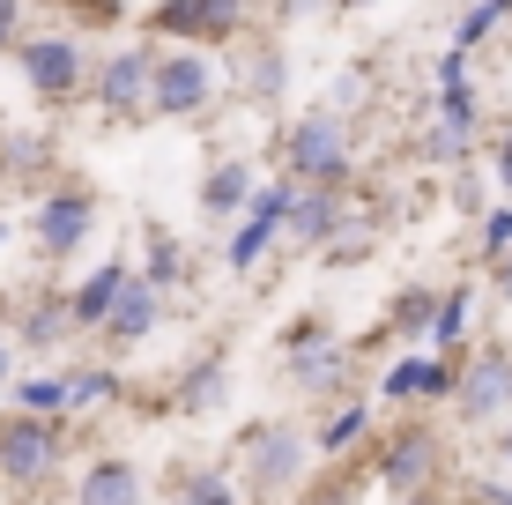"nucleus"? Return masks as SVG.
Here are the masks:
<instances>
[{
  "label": "nucleus",
  "instance_id": "423d86ee",
  "mask_svg": "<svg viewBox=\"0 0 512 505\" xmlns=\"http://www.w3.org/2000/svg\"><path fill=\"white\" fill-rule=\"evenodd\" d=\"M97 231V194L90 186H45L38 208H30V238H38V260H75Z\"/></svg>",
  "mask_w": 512,
  "mask_h": 505
},
{
  "label": "nucleus",
  "instance_id": "b1692460",
  "mask_svg": "<svg viewBox=\"0 0 512 505\" xmlns=\"http://www.w3.org/2000/svg\"><path fill=\"white\" fill-rule=\"evenodd\" d=\"M119 394V379L104 372V364H75V372H67V416L75 409H97V402H112Z\"/></svg>",
  "mask_w": 512,
  "mask_h": 505
},
{
  "label": "nucleus",
  "instance_id": "f257e3e1",
  "mask_svg": "<svg viewBox=\"0 0 512 505\" xmlns=\"http://www.w3.org/2000/svg\"><path fill=\"white\" fill-rule=\"evenodd\" d=\"M275 149H282V171H290L297 186H349V171H357L349 119H334V112L290 119V127L275 134Z\"/></svg>",
  "mask_w": 512,
  "mask_h": 505
},
{
  "label": "nucleus",
  "instance_id": "412c9836",
  "mask_svg": "<svg viewBox=\"0 0 512 505\" xmlns=\"http://www.w3.org/2000/svg\"><path fill=\"white\" fill-rule=\"evenodd\" d=\"M505 23H512V0H468V8H461V23H453V52L490 45Z\"/></svg>",
  "mask_w": 512,
  "mask_h": 505
},
{
  "label": "nucleus",
  "instance_id": "a878e982",
  "mask_svg": "<svg viewBox=\"0 0 512 505\" xmlns=\"http://www.w3.org/2000/svg\"><path fill=\"white\" fill-rule=\"evenodd\" d=\"M431 312H438V290L431 283H409L394 298V327H401V335H431Z\"/></svg>",
  "mask_w": 512,
  "mask_h": 505
},
{
  "label": "nucleus",
  "instance_id": "72a5a7b5",
  "mask_svg": "<svg viewBox=\"0 0 512 505\" xmlns=\"http://www.w3.org/2000/svg\"><path fill=\"white\" fill-rule=\"evenodd\" d=\"M8 379H15V335L0 327V387H8Z\"/></svg>",
  "mask_w": 512,
  "mask_h": 505
},
{
  "label": "nucleus",
  "instance_id": "4c0bfd02",
  "mask_svg": "<svg viewBox=\"0 0 512 505\" xmlns=\"http://www.w3.org/2000/svg\"><path fill=\"white\" fill-rule=\"evenodd\" d=\"M401 505H438V498H431V491H409V498H401Z\"/></svg>",
  "mask_w": 512,
  "mask_h": 505
},
{
  "label": "nucleus",
  "instance_id": "9b49d317",
  "mask_svg": "<svg viewBox=\"0 0 512 505\" xmlns=\"http://www.w3.org/2000/svg\"><path fill=\"white\" fill-rule=\"evenodd\" d=\"M156 327H164V290H156V283H141V275H127V290H119V305L104 312V327H97V335L112 342V350H134V342H149Z\"/></svg>",
  "mask_w": 512,
  "mask_h": 505
},
{
  "label": "nucleus",
  "instance_id": "e433bc0d",
  "mask_svg": "<svg viewBox=\"0 0 512 505\" xmlns=\"http://www.w3.org/2000/svg\"><path fill=\"white\" fill-rule=\"evenodd\" d=\"M498 454H505V461H512V424H505V431H498Z\"/></svg>",
  "mask_w": 512,
  "mask_h": 505
},
{
  "label": "nucleus",
  "instance_id": "f704fd0d",
  "mask_svg": "<svg viewBox=\"0 0 512 505\" xmlns=\"http://www.w3.org/2000/svg\"><path fill=\"white\" fill-rule=\"evenodd\" d=\"M327 0H282V15H320Z\"/></svg>",
  "mask_w": 512,
  "mask_h": 505
},
{
  "label": "nucleus",
  "instance_id": "c756f323",
  "mask_svg": "<svg viewBox=\"0 0 512 505\" xmlns=\"http://www.w3.org/2000/svg\"><path fill=\"white\" fill-rule=\"evenodd\" d=\"M0 164H8V171H30V164H45V142H38V134H23V142H0Z\"/></svg>",
  "mask_w": 512,
  "mask_h": 505
},
{
  "label": "nucleus",
  "instance_id": "1a4fd4ad",
  "mask_svg": "<svg viewBox=\"0 0 512 505\" xmlns=\"http://www.w3.org/2000/svg\"><path fill=\"white\" fill-rule=\"evenodd\" d=\"M453 409H461V424H498V416H512V357L490 350L453 372Z\"/></svg>",
  "mask_w": 512,
  "mask_h": 505
},
{
  "label": "nucleus",
  "instance_id": "c85d7f7f",
  "mask_svg": "<svg viewBox=\"0 0 512 505\" xmlns=\"http://www.w3.org/2000/svg\"><path fill=\"white\" fill-rule=\"evenodd\" d=\"M30 15H38V0H0V52H15L30 38Z\"/></svg>",
  "mask_w": 512,
  "mask_h": 505
},
{
  "label": "nucleus",
  "instance_id": "4468645a",
  "mask_svg": "<svg viewBox=\"0 0 512 505\" xmlns=\"http://www.w3.org/2000/svg\"><path fill=\"white\" fill-rule=\"evenodd\" d=\"M75 505H149V483H141V468H134V461L104 454V461H90V468H82Z\"/></svg>",
  "mask_w": 512,
  "mask_h": 505
},
{
  "label": "nucleus",
  "instance_id": "f3484780",
  "mask_svg": "<svg viewBox=\"0 0 512 505\" xmlns=\"http://www.w3.org/2000/svg\"><path fill=\"white\" fill-rule=\"evenodd\" d=\"M75 335V312H67V298H38L15 320V350H60V342Z\"/></svg>",
  "mask_w": 512,
  "mask_h": 505
},
{
  "label": "nucleus",
  "instance_id": "6ab92c4d",
  "mask_svg": "<svg viewBox=\"0 0 512 505\" xmlns=\"http://www.w3.org/2000/svg\"><path fill=\"white\" fill-rule=\"evenodd\" d=\"M468 327H475V290H438V312H431V342L438 350H461L468 342Z\"/></svg>",
  "mask_w": 512,
  "mask_h": 505
},
{
  "label": "nucleus",
  "instance_id": "aec40b11",
  "mask_svg": "<svg viewBox=\"0 0 512 505\" xmlns=\"http://www.w3.org/2000/svg\"><path fill=\"white\" fill-rule=\"evenodd\" d=\"M223 394H231V364H223V357H201V364L186 372V387H179V409H186V416H208Z\"/></svg>",
  "mask_w": 512,
  "mask_h": 505
},
{
  "label": "nucleus",
  "instance_id": "4be33fe9",
  "mask_svg": "<svg viewBox=\"0 0 512 505\" xmlns=\"http://www.w3.org/2000/svg\"><path fill=\"white\" fill-rule=\"evenodd\" d=\"M15 409L23 416H60L67 424V372H23L15 379Z\"/></svg>",
  "mask_w": 512,
  "mask_h": 505
},
{
  "label": "nucleus",
  "instance_id": "58836bf2",
  "mask_svg": "<svg viewBox=\"0 0 512 505\" xmlns=\"http://www.w3.org/2000/svg\"><path fill=\"white\" fill-rule=\"evenodd\" d=\"M483 498H490V505H512V491H483Z\"/></svg>",
  "mask_w": 512,
  "mask_h": 505
},
{
  "label": "nucleus",
  "instance_id": "ddd939ff",
  "mask_svg": "<svg viewBox=\"0 0 512 505\" xmlns=\"http://www.w3.org/2000/svg\"><path fill=\"white\" fill-rule=\"evenodd\" d=\"M127 275H134L127 260H97V268L82 275L75 290H67V312H75V335H97V327H104V312L119 305V290H127Z\"/></svg>",
  "mask_w": 512,
  "mask_h": 505
},
{
  "label": "nucleus",
  "instance_id": "7ed1b4c3",
  "mask_svg": "<svg viewBox=\"0 0 512 505\" xmlns=\"http://www.w3.org/2000/svg\"><path fill=\"white\" fill-rule=\"evenodd\" d=\"M216 104V60L201 45H156L149 67V119H201Z\"/></svg>",
  "mask_w": 512,
  "mask_h": 505
},
{
  "label": "nucleus",
  "instance_id": "2eb2a0df",
  "mask_svg": "<svg viewBox=\"0 0 512 505\" xmlns=\"http://www.w3.org/2000/svg\"><path fill=\"white\" fill-rule=\"evenodd\" d=\"M253 164H245V156H223V164H208V179H201V216H245V208H253Z\"/></svg>",
  "mask_w": 512,
  "mask_h": 505
},
{
  "label": "nucleus",
  "instance_id": "c9c22d12",
  "mask_svg": "<svg viewBox=\"0 0 512 505\" xmlns=\"http://www.w3.org/2000/svg\"><path fill=\"white\" fill-rule=\"evenodd\" d=\"M334 15H364V8H379V0H327Z\"/></svg>",
  "mask_w": 512,
  "mask_h": 505
},
{
  "label": "nucleus",
  "instance_id": "0eeeda50",
  "mask_svg": "<svg viewBox=\"0 0 512 505\" xmlns=\"http://www.w3.org/2000/svg\"><path fill=\"white\" fill-rule=\"evenodd\" d=\"M52 468H60V416L8 409L0 416V476H8L15 491H38Z\"/></svg>",
  "mask_w": 512,
  "mask_h": 505
},
{
  "label": "nucleus",
  "instance_id": "dca6fc26",
  "mask_svg": "<svg viewBox=\"0 0 512 505\" xmlns=\"http://www.w3.org/2000/svg\"><path fill=\"white\" fill-rule=\"evenodd\" d=\"M342 372H349V357L334 350V342H320L312 327H297V335H290V379H297L305 394H327Z\"/></svg>",
  "mask_w": 512,
  "mask_h": 505
},
{
  "label": "nucleus",
  "instance_id": "ea45409f",
  "mask_svg": "<svg viewBox=\"0 0 512 505\" xmlns=\"http://www.w3.org/2000/svg\"><path fill=\"white\" fill-rule=\"evenodd\" d=\"M0 246H8V216H0Z\"/></svg>",
  "mask_w": 512,
  "mask_h": 505
},
{
  "label": "nucleus",
  "instance_id": "7c9ffc66",
  "mask_svg": "<svg viewBox=\"0 0 512 505\" xmlns=\"http://www.w3.org/2000/svg\"><path fill=\"white\" fill-rule=\"evenodd\" d=\"M505 246H512V208H490V216H483V253L498 260Z\"/></svg>",
  "mask_w": 512,
  "mask_h": 505
},
{
  "label": "nucleus",
  "instance_id": "5701e85b",
  "mask_svg": "<svg viewBox=\"0 0 512 505\" xmlns=\"http://www.w3.org/2000/svg\"><path fill=\"white\" fill-rule=\"evenodd\" d=\"M364 431H372V409H364V402H342V409H327V424L312 431V446H320V454H342V446H357Z\"/></svg>",
  "mask_w": 512,
  "mask_h": 505
},
{
  "label": "nucleus",
  "instance_id": "6e6552de",
  "mask_svg": "<svg viewBox=\"0 0 512 505\" xmlns=\"http://www.w3.org/2000/svg\"><path fill=\"white\" fill-rule=\"evenodd\" d=\"M305 454H312V439L297 424H253L245 431V483H260V491H297Z\"/></svg>",
  "mask_w": 512,
  "mask_h": 505
},
{
  "label": "nucleus",
  "instance_id": "bb28decb",
  "mask_svg": "<svg viewBox=\"0 0 512 505\" xmlns=\"http://www.w3.org/2000/svg\"><path fill=\"white\" fill-rule=\"evenodd\" d=\"M245 90H253L260 104H268L275 90H290V52H275V45H260V52H253V75H245Z\"/></svg>",
  "mask_w": 512,
  "mask_h": 505
},
{
  "label": "nucleus",
  "instance_id": "2f4dec72",
  "mask_svg": "<svg viewBox=\"0 0 512 505\" xmlns=\"http://www.w3.org/2000/svg\"><path fill=\"white\" fill-rule=\"evenodd\" d=\"M490 171H498V186L512 194V119H505V134H498V149H490Z\"/></svg>",
  "mask_w": 512,
  "mask_h": 505
},
{
  "label": "nucleus",
  "instance_id": "f03ea898",
  "mask_svg": "<svg viewBox=\"0 0 512 505\" xmlns=\"http://www.w3.org/2000/svg\"><path fill=\"white\" fill-rule=\"evenodd\" d=\"M8 60L23 67L30 97H45V104H75L82 90H90V52H82L75 30H30Z\"/></svg>",
  "mask_w": 512,
  "mask_h": 505
},
{
  "label": "nucleus",
  "instance_id": "393cba45",
  "mask_svg": "<svg viewBox=\"0 0 512 505\" xmlns=\"http://www.w3.org/2000/svg\"><path fill=\"white\" fill-rule=\"evenodd\" d=\"M179 275H186V253H179V238H171V231H149V260H141V283L171 290Z\"/></svg>",
  "mask_w": 512,
  "mask_h": 505
},
{
  "label": "nucleus",
  "instance_id": "473e14b6",
  "mask_svg": "<svg viewBox=\"0 0 512 505\" xmlns=\"http://www.w3.org/2000/svg\"><path fill=\"white\" fill-rule=\"evenodd\" d=\"M490 283H498V298H505V305H512V246H505V253H498V260H490Z\"/></svg>",
  "mask_w": 512,
  "mask_h": 505
},
{
  "label": "nucleus",
  "instance_id": "9d476101",
  "mask_svg": "<svg viewBox=\"0 0 512 505\" xmlns=\"http://www.w3.org/2000/svg\"><path fill=\"white\" fill-rule=\"evenodd\" d=\"M342 186H297L290 194V216H282V238H297V246H334L342 238Z\"/></svg>",
  "mask_w": 512,
  "mask_h": 505
},
{
  "label": "nucleus",
  "instance_id": "20e7f679",
  "mask_svg": "<svg viewBox=\"0 0 512 505\" xmlns=\"http://www.w3.org/2000/svg\"><path fill=\"white\" fill-rule=\"evenodd\" d=\"M253 23V0H156L149 8V38L156 45H231Z\"/></svg>",
  "mask_w": 512,
  "mask_h": 505
},
{
  "label": "nucleus",
  "instance_id": "a211bd4d",
  "mask_svg": "<svg viewBox=\"0 0 512 505\" xmlns=\"http://www.w3.org/2000/svg\"><path fill=\"white\" fill-rule=\"evenodd\" d=\"M431 461H438L431 431H401V439L386 446V476H394L401 491H423V483H431Z\"/></svg>",
  "mask_w": 512,
  "mask_h": 505
},
{
  "label": "nucleus",
  "instance_id": "cd10ccee",
  "mask_svg": "<svg viewBox=\"0 0 512 505\" xmlns=\"http://www.w3.org/2000/svg\"><path fill=\"white\" fill-rule=\"evenodd\" d=\"M179 505H238V491L208 468H193V476H179Z\"/></svg>",
  "mask_w": 512,
  "mask_h": 505
},
{
  "label": "nucleus",
  "instance_id": "f8f14e48",
  "mask_svg": "<svg viewBox=\"0 0 512 505\" xmlns=\"http://www.w3.org/2000/svg\"><path fill=\"white\" fill-rule=\"evenodd\" d=\"M453 372H461L453 357H394L379 372V394H386V402H446Z\"/></svg>",
  "mask_w": 512,
  "mask_h": 505
},
{
  "label": "nucleus",
  "instance_id": "39448f33",
  "mask_svg": "<svg viewBox=\"0 0 512 505\" xmlns=\"http://www.w3.org/2000/svg\"><path fill=\"white\" fill-rule=\"evenodd\" d=\"M149 67L156 45H112L104 60H90V97L104 119H149Z\"/></svg>",
  "mask_w": 512,
  "mask_h": 505
}]
</instances>
